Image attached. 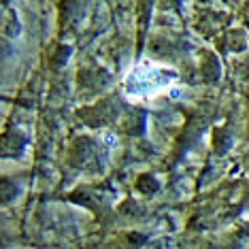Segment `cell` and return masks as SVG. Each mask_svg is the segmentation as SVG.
Wrapping results in <instances>:
<instances>
[{
  "instance_id": "3",
  "label": "cell",
  "mask_w": 249,
  "mask_h": 249,
  "mask_svg": "<svg viewBox=\"0 0 249 249\" xmlns=\"http://www.w3.org/2000/svg\"><path fill=\"white\" fill-rule=\"evenodd\" d=\"M18 194V188H15L13 181L9 179H0V202H11Z\"/></svg>"
},
{
  "instance_id": "5",
  "label": "cell",
  "mask_w": 249,
  "mask_h": 249,
  "mask_svg": "<svg viewBox=\"0 0 249 249\" xmlns=\"http://www.w3.org/2000/svg\"><path fill=\"white\" fill-rule=\"evenodd\" d=\"M149 9H151V0H139V13H141V24L143 26L147 18H149Z\"/></svg>"
},
{
  "instance_id": "4",
  "label": "cell",
  "mask_w": 249,
  "mask_h": 249,
  "mask_svg": "<svg viewBox=\"0 0 249 249\" xmlns=\"http://www.w3.org/2000/svg\"><path fill=\"white\" fill-rule=\"evenodd\" d=\"M69 53H71V49L69 47H60V52L52 58V64H53V69H60L62 64L66 62V58H69Z\"/></svg>"
},
{
  "instance_id": "2",
  "label": "cell",
  "mask_w": 249,
  "mask_h": 249,
  "mask_svg": "<svg viewBox=\"0 0 249 249\" xmlns=\"http://www.w3.org/2000/svg\"><path fill=\"white\" fill-rule=\"evenodd\" d=\"M26 139L19 132H7L0 137V156H15L24 149Z\"/></svg>"
},
{
  "instance_id": "1",
  "label": "cell",
  "mask_w": 249,
  "mask_h": 249,
  "mask_svg": "<svg viewBox=\"0 0 249 249\" xmlns=\"http://www.w3.org/2000/svg\"><path fill=\"white\" fill-rule=\"evenodd\" d=\"M175 79H177L175 71L158 69V66H141L128 77V94H154L158 89L171 86Z\"/></svg>"
},
{
  "instance_id": "6",
  "label": "cell",
  "mask_w": 249,
  "mask_h": 249,
  "mask_svg": "<svg viewBox=\"0 0 249 249\" xmlns=\"http://www.w3.org/2000/svg\"><path fill=\"white\" fill-rule=\"evenodd\" d=\"M4 53H9V43L4 41V38H0V58H2Z\"/></svg>"
}]
</instances>
